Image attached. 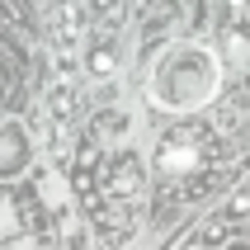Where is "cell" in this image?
<instances>
[{
    "label": "cell",
    "instance_id": "obj_1",
    "mask_svg": "<svg viewBox=\"0 0 250 250\" xmlns=\"http://www.w3.org/2000/svg\"><path fill=\"white\" fill-rule=\"evenodd\" d=\"M217 85H222V62H217L212 47H203V42H170L151 62L146 99L156 109L189 113V109H203L217 95Z\"/></svg>",
    "mask_w": 250,
    "mask_h": 250
},
{
    "label": "cell",
    "instance_id": "obj_2",
    "mask_svg": "<svg viewBox=\"0 0 250 250\" xmlns=\"http://www.w3.org/2000/svg\"><path fill=\"white\" fill-rule=\"evenodd\" d=\"M212 156H217V142L198 137L194 127H180V132H166V137H161V146H156V170L170 175V180H184V175H194Z\"/></svg>",
    "mask_w": 250,
    "mask_h": 250
},
{
    "label": "cell",
    "instance_id": "obj_3",
    "mask_svg": "<svg viewBox=\"0 0 250 250\" xmlns=\"http://www.w3.org/2000/svg\"><path fill=\"white\" fill-rule=\"evenodd\" d=\"M81 118V95L76 85H52L42 95V142L52 156H66V142H71V127Z\"/></svg>",
    "mask_w": 250,
    "mask_h": 250
},
{
    "label": "cell",
    "instance_id": "obj_4",
    "mask_svg": "<svg viewBox=\"0 0 250 250\" xmlns=\"http://www.w3.org/2000/svg\"><path fill=\"white\" fill-rule=\"evenodd\" d=\"M28 156H33V142H28L24 123H14V118H0V180L19 175V170L28 166Z\"/></svg>",
    "mask_w": 250,
    "mask_h": 250
},
{
    "label": "cell",
    "instance_id": "obj_5",
    "mask_svg": "<svg viewBox=\"0 0 250 250\" xmlns=\"http://www.w3.org/2000/svg\"><path fill=\"white\" fill-rule=\"evenodd\" d=\"M142 189H146V170H142V161L132 151H123L109 166V198L113 203H132V198H142Z\"/></svg>",
    "mask_w": 250,
    "mask_h": 250
},
{
    "label": "cell",
    "instance_id": "obj_6",
    "mask_svg": "<svg viewBox=\"0 0 250 250\" xmlns=\"http://www.w3.org/2000/svg\"><path fill=\"white\" fill-rule=\"evenodd\" d=\"M81 28H85L81 0H57V42H62V52H71L81 42Z\"/></svg>",
    "mask_w": 250,
    "mask_h": 250
},
{
    "label": "cell",
    "instance_id": "obj_7",
    "mask_svg": "<svg viewBox=\"0 0 250 250\" xmlns=\"http://www.w3.org/2000/svg\"><path fill=\"white\" fill-rule=\"evenodd\" d=\"M194 241H203L208 250H212V246H227V241H231V222L217 212V217H208V222L198 227V236H194Z\"/></svg>",
    "mask_w": 250,
    "mask_h": 250
},
{
    "label": "cell",
    "instance_id": "obj_8",
    "mask_svg": "<svg viewBox=\"0 0 250 250\" xmlns=\"http://www.w3.org/2000/svg\"><path fill=\"white\" fill-rule=\"evenodd\" d=\"M38 194H42V203H47V208H66V189H62V180H57V175H42L38 180Z\"/></svg>",
    "mask_w": 250,
    "mask_h": 250
},
{
    "label": "cell",
    "instance_id": "obj_9",
    "mask_svg": "<svg viewBox=\"0 0 250 250\" xmlns=\"http://www.w3.org/2000/svg\"><path fill=\"white\" fill-rule=\"evenodd\" d=\"M85 66H90V76H118V57L109 47H95V52L85 57Z\"/></svg>",
    "mask_w": 250,
    "mask_h": 250
},
{
    "label": "cell",
    "instance_id": "obj_10",
    "mask_svg": "<svg viewBox=\"0 0 250 250\" xmlns=\"http://www.w3.org/2000/svg\"><path fill=\"white\" fill-rule=\"evenodd\" d=\"M19 231V208H14V198H0V236H14Z\"/></svg>",
    "mask_w": 250,
    "mask_h": 250
},
{
    "label": "cell",
    "instance_id": "obj_11",
    "mask_svg": "<svg viewBox=\"0 0 250 250\" xmlns=\"http://www.w3.org/2000/svg\"><path fill=\"white\" fill-rule=\"evenodd\" d=\"M104 132H127V118L123 113H109V118H104Z\"/></svg>",
    "mask_w": 250,
    "mask_h": 250
},
{
    "label": "cell",
    "instance_id": "obj_12",
    "mask_svg": "<svg viewBox=\"0 0 250 250\" xmlns=\"http://www.w3.org/2000/svg\"><path fill=\"white\" fill-rule=\"evenodd\" d=\"M222 250H250V241H246V236H236V241H227Z\"/></svg>",
    "mask_w": 250,
    "mask_h": 250
},
{
    "label": "cell",
    "instance_id": "obj_13",
    "mask_svg": "<svg viewBox=\"0 0 250 250\" xmlns=\"http://www.w3.org/2000/svg\"><path fill=\"white\" fill-rule=\"evenodd\" d=\"M227 5H231L236 14H250V0H227Z\"/></svg>",
    "mask_w": 250,
    "mask_h": 250
},
{
    "label": "cell",
    "instance_id": "obj_14",
    "mask_svg": "<svg viewBox=\"0 0 250 250\" xmlns=\"http://www.w3.org/2000/svg\"><path fill=\"white\" fill-rule=\"evenodd\" d=\"M180 250H208V246H203V241H184Z\"/></svg>",
    "mask_w": 250,
    "mask_h": 250
},
{
    "label": "cell",
    "instance_id": "obj_15",
    "mask_svg": "<svg viewBox=\"0 0 250 250\" xmlns=\"http://www.w3.org/2000/svg\"><path fill=\"white\" fill-rule=\"evenodd\" d=\"M246 241H250V217H246Z\"/></svg>",
    "mask_w": 250,
    "mask_h": 250
},
{
    "label": "cell",
    "instance_id": "obj_16",
    "mask_svg": "<svg viewBox=\"0 0 250 250\" xmlns=\"http://www.w3.org/2000/svg\"><path fill=\"white\" fill-rule=\"evenodd\" d=\"M246 198H250V184H246Z\"/></svg>",
    "mask_w": 250,
    "mask_h": 250
}]
</instances>
